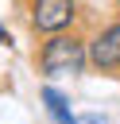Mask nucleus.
Listing matches in <instances>:
<instances>
[{
	"label": "nucleus",
	"mask_w": 120,
	"mask_h": 124,
	"mask_svg": "<svg viewBox=\"0 0 120 124\" xmlns=\"http://www.w3.org/2000/svg\"><path fill=\"white\" fill-rule=\"evenodd\" d=\"M85 62H89V43H81L77 35L54 31L39 50V70L46 78H74L85 70Z\"/></svg>",
	"instance_id": "nucleus-1"
},
{
	"label": "nucleus",
	"mask_w": 120,
	"mask_h": 124,
	"mask_svg": "<svg viewBox=\"0 0 120 124\" xmlns=\"http://www.w3.org/2000/svg\"><path fill=\"white\" fill-rule=\"evenodd\" d=\"M74 0H31V27L43 31V35H54V31H66L74 23Z\"/></svg>",
	"instance_id": "nucleus-2"
},
{
	"label": "nucleus",
	"mask_w": 120,
	"mask_h": 124,
	"mask_svg": "<svg viewBox=\"0 0 120 124\" xmlns=\"http://www.w3.org/2000/svg\"><path fill=\"white\" fill-rule=\"evenodd\" d=\"M89 62H93L101 74L120 70V23H108L101 35L89 39Z\"/></svg>",
	"instance_id": "nucleus-3"
},
{
	"label": "nucleus",
	"mask_w": 120,
	"mask_h": 124,
	"mask_svg": "<svg viewBox=\"0 0 120 124\" xmlns=\"http://www.w3.org/2000/svg\"><path fill=\"white\" fill-rule=\"evenodd\" d=\"M43 105H46V112H50V120H54V124H77V116L70 112L66 97H62L54 85H46V89H43Z\"/></svg>",
	"instance_id": "nucleus-4"
},
{
	"label": "nucleus",
	"mask_w": 120,
	"mask_h": 124,
	"mask_svg": "<svg viewBox=\"0 0 120 124\" xmlns=\"http://www.w3.org/2000/svg\"><path fill=\"white\" fill-rule=\"evenodd\" d=\"M77 124H108V120L97 116V112H89V116H77Z\"/></svg>",
	"instance_id": "nucleus-5"
},
{
	"label": "nucleus",
	"mask_w": 120,
	"mask_h": 124,
	"mask_svg": "<svg viewBox=\"0 0 120 124\" xmlns=\"http://www.w3.org/2000/svg\"><path fill=\"white\" fill-rule=\"evenodd\" d=\"M0 43H8V35H4V27H0Z\"/></svg>",
	"instance_id": "nucleus-6"
}]
</instances>
